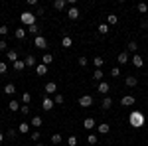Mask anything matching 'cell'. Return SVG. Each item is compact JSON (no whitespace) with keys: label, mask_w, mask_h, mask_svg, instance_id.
<instances>
[{"label":"cell","mask_w":148,"mask_h":146,"mask_svg":"<svg viewBox=\"0 0 148 146\" xmlns=\"http://www.w3.org/2000/svg\"><path fill=\"white\" fill-rule=\"evenodd\" d=\"M128 121H130V124L134 126V128H140V126H144V123H146V119H144V114L142 112L134 111L130 117H128Z\"/></svg>","instance_id":"cell-1"},{"label":"cell","mask_w":148,"mask_h":146,"mask_svg":"<svg viewBox=\"0 0 148 146\" xmlns=\"http://www.w3.org/2000/svg\"><path fill=\"white\" fill-rule=\"evenodd\" d=\"M22 24H24V26H28V28L34 26V24H36V16L32 14V12H24V14H22Z\"/></svg>","instance_id":"cell-2"},{"label":"cell","mask_w":148,"mask_h":146,"mask_svg":"<svg viewBox=\"0 0 148 146\" xmlns=\"http://www.w3.org/2000/svg\"><path fill=\"white\" fill-rule=\"evenodd\" d=\"M34 45L38 47V49H46L47 47V40L44 38V36H36L34 38Z\"/></svg>","instance_id":"cell-3"},{"label":"cell","mask_w":148,"mask_h":146,"mask_svg":"<svg viewBox=\"0 0 148 146\" xmlns=\"http://www.w3.org/2000/svg\"><path fill=\"white\" fill-rule=\"evenodd\" d=\"M91 105H93V97L91 95H81L79 97V107L87 109V107H91Z\"/></svg>","instance_id":"cell-4"},{"label":"cell","mask_w":148,"mask_h":146,"mask_svg":"<svg viewBox=\"0 0 148 146\" xmlns=\"http://www.w3.org/2000/svg\"><path fill=\"white\" fill-rule=\"evenodd\" d=\"M134 103H136L134 95H125V97L121 99V105H123V107H132Z\"/></svg>","instance_id":"cell-5"},{"label":"cell","mask_w":148,"mask_h":146,"mask_svg":"<svg viewBox=\"0 0 148 146\" xmlns=\"http://www.w3.org/2000/svg\"><path fill=\"white\" fill-rule=\"evenodd\" d=\"M97 91H99V93H101V95H107V93H109V91H111V85H109V83H107V81H101V83H99V85H97Z\"/></svg>","instance_id":"cell-6"},{"label":"cell","mask_w":148,"mask_h":146,"mask_svg":"<svg viewBox=\"0 0 148 146\" xmlns=\"http://www.w3.org/2000/svg\"><path fill=\"white\" fill-rule=\"evenodd\" d=\"M6 59L12 61V63H16V61H18V51H16V49H8V51H6Z\"/></svg>","instance_id":"cell-7"},{"label":"cell","mask_w":148,"mask_h":146,"mask_svg":"<svg viewBox=\"0 0 148 146\" xmlns=\"http://www.w3.org/2000/svg\"><path fill=\"white\" fill-rule=\"evenodd\" d=\"M42 107H44V111H51V109H53V99L46 97V99L42 101Z\"/></svg>","instance_id":"cell-8"},{"label":"cell","mask_w":148,"mask_h":146,"mask_svg":"<svg viewBox=\"0 0 148 146\" xmlns=\"http://www.w3.org/2000/svg\"><path fill=\"white\" fill-rule=\"evenodd\" d=\"M56 91H57V83L56 81H47L46 83V93L51 95V93H56Z\"/></svg>","instance_id":"cell-9"},{"label":"cell","mask_w":148,"mask_h":146,"mask_svg":"<svg viewBox=\"0 0 148 146\" xmlns=\"http://www.w3.org/2000/svg\"><path fill=\"white\" fill-rule=\"evenodd\" d=\"M36 73H38L40 77H44V75L47 73V65H44V63H38V65H36Z\"/></svg>","instance_id":"cell-10"},{"label":"cell","mask_w":148,"mask_h":146,"mask_svg":"<svg viewBox=\"0 0 148 146\" xmlns=\"http://www.w3.org/2000/svg\"><path fill=\"white\" fill-rule=\"evenodd\" d=\"M24 61H26V67H34V69H36V65H38V63H36V57L32 56V53H30V56L26 57Z\"/></svg>","instance_id":"cell-11"},{"label":"cell","mask_w":148,"mask_h":146,"mask_svg":"<svg viewBox=\"0 0 148 146\" xmlns=\"http://www.w3.org/2000/svg\"><path fill=\"white\" fill-rule=\"evenodd\" d=\"M83 126H85V130H91L93 126H95V119H91V117H87V119L83 121Z\"/></svg>","instance_id":"cell-12"},{"label":"cell","mask_w":148,"mask_h":146,"mask_svg":"<svg viewBox=\"0 0 148 146\" xmlns=\"http://www.w3.org/2000/svg\"><path fill=\"white\" fill-rule=\"evenodd\" d=\"M116 61H119V63H128V51H121V53L116 56Z\"/></svg>","instance_id":"cell-13"},{"label":"cell","mask_w":148,"mask_h":146,"mask_svg":"<svg viewBox=\"0 0 148 146\" xmlns=\"http://www.w3.org/2000/svg\"><path fill=\"white\" fill-rule=\"evenodd\" d=\"M4 93H6V95H14V93H16V85H14V83H6V85H4Z\"/></svg>","instance_id":"cell-14"},{"label":"cell","mask_w":148,"mask_h":146,"mask_svg":"<svg viewBox=\"0 0 148 146\" xmlns=\"http://www.w3.org/2000/svg\"><path fill=\"white\" fill-rule=\"evenodd\" d=\"M101 107L105 109V111H109V109L113 107V99H111V97H105V99H103V103H101Z\"/></svg>","instance_id":"cell-15"},{"label":"cell","mask_w":148,"mask_h":146,"mask_svg":"<svg viewBox=\"0 0 148 146\" xmlns=\"http://www.w3.org/2000/svg\"><path fill=\"white\" fill-rule=\"evenodd\" d=\"M97 130H99V134H107V132L111 130V126H109L107 123H101L99 126H97Z\"/></svg>","instance_id":"cell-16"},{"label":"cell","mask_w":148,"mask_h":146,"mask_svg":"<svg viewBox=\"0 0 148 146\" xmlns=\"http://www.w3.org/2000/svg\"><path fill=\"white\" fill-rule=\"evenodd\" d=\"M12 67L16 69V71H24V69H26V61H22V59H18L16 63H12Z\"/></svg>","instance_id":"cell-17"},{"label":"cell","mask_w":148,"mask_h":146,"mask_svg":"<svg viewBox=\"0 0 148 146\" xmlns=\"http://www.w3.org/2000/svg\"><path fill=\"white\" fill-rule=\"evenodd\" d=\"M65 6H67V0H56V2H53V8H56V10H63Z\"/></svg>","instance_id":"cell-18"},{"label":"cell","mask_w":148,"mask_h":146,"mask_svg":"<svg viewBox=\"0 0 148 146\" xmlns=\"http://www.w3.org/2000/svg\"><path fill=\"white\" fill-rule=\"evenodd\" d=\"M26 34H28V32L24 30V26H20V28H18V30L14 32V36H16L18 40H24V38H26Z\"/></svg>","instance_id":"cell-19"},{"label":"cell","mask_w":148,"mask_h":146,"mask_svg":"<svg viewBox=\"0 0 148 146\" xmlns=\"http://www.w3.org/2000/svg\"><path fill=\"white\" fill-rule=\"evenodd\" d=\"M67 16H69V20H77V18H79V10H77V8H69Z\"/></svg>","instance_id":"cell-20"},{"label":"cell","mask_w":148,"mask_h":146,"mask_svg":"<svg viewBox=\"0 0 148 146\" xmlns=\"http://www.w3.org/2000/svg\"><path fill=\"white\" fill-rule=\"evenodd\" d=\"M125 83H126V87H134V85L138 83V79H136V77H132V75H128V77L125 79Z\"/></svg>","instance_id":"cell-21"},{"label":"cell","mask_w":148,"mask_h":146,"mask_svg":"<svg viewBox=\"0 0 148 146\" xmlns=\"http://www.w3.org/2000/svg\"><path fill=\"white\" fill-rule=\"evenodd\" d=\"M132 65H134V67H142V65H144L142 57L140 56H132Z\"/></svg>","instance_id":"cell-22"},{"label":"cell","mask_w":148,"mask_h":146,"mask_svg":"<svg viewBox=\"0 0 148 146\" xmlns=\"http://www.w3.org/2000/svg\"><path fill=\"white\" fill-rule=\"evenodd\" d=\"M61 45H63V47H71V45H73V40H71L69 36H63V38H61Z\"/></svg>","instance_id":"cell-23"},{"label":"cell","mask_w":148,"mask_h":146,"mask_svg":"<svg viewBox=\"0 0 148 146\" xmlns=\"http://www.w3.org/2000/svg\"><path fill=\"white\" fill-rule=\"evenodd\" d=\"M103 63H105V59H103V57H99V56L93 59V65H95L97 69H101V67H103Z\"/></svg>","instance_id":"cell-24"},{"label":"cell","mask_w":148,"mask_h":146,"mask_svg":"<svg viewBox=\"0 0 148 146\" xmlns=\"http://www.w3.org/2000/svg\"><path fill=\"white\" fill-rule=\"evenodd\" d=\"M136 10L140 12V14H146V12H148V4H146V2H140V4L136 6Z\"/></svg>","instance_id":"cell-25"},{"label":"cell","mask_w":148,"mask_h":146,"mask_svg":"<svg viewBox=\"0 0 148 146\" xmlns=\"http://www.w3.org/2000/svg\"><path fill=\"white\" fill-rule=\"evenodd\" d=\"M116 22H119V18H116L114 14H109V16H107V24H109V26H114Z\"/></svg>","instance_id":"cell-26"},{"label":"cell","mask_w":148,"mask_h":146,"mask_svg":"<svg viewBox=\"0 0 148 146\" xmlns=\"http://www.w3.org/2000/svg\"><path fill=\"white\" fill-rule=\"evenodd\" d=\"M136 49H138V44H136V42H128V45H126V51H132V53H134Z\"/></svg>","instance_id":"cell-27"},{"label":"cell","mask_w":148,"mask_h":146,"mask_svg":"<svg viewBox=\"0 0 148 146\" xmlns=\"http://www.w3.org/2000/svg\"><path fill=\"white\" fill-rule=\"evenodd\" d=\"M8 109H10V111H20V103L18 101H10L8 103Z\"/></svg>","instance_id":"cell-28"},{"label":"cell","mask_w":148,"mask_h":146,"mask_svg":"<svg viewBox=\"0 0 148 146\" xmlns=\"http://www.w3.org/2000/svg\"><path fill=\"white\" fill-rule=\"evenodd\" d=\"M18 130H20L22 134H26V132L30 130V124H28V123H20V126H18Z\"/></svg>","instance_id":"cell-29"},{"label":"cell","mask_w":148,"mask_h":146,"mask_svg":"<svg viewBox=\"0 0 148 146\" xmlns=\"http://www.w3.org/2000/svg\"><path fill=\"white\" fill-rule=\"evenodd\" d=\"M51 61H53V56H51V53H46L44 59H42V63H44V65H49Z\"/></svg>","instance_id":"cell-30"},{"label":"cell","mask_w":148,"mask_h":146,"mask_svg":"<svg viewBox=\"0 0 148 146\" xmlns=\"http://www.w3.org/2000/svg\"><path fill=\"white\" fill-rule=\"evenodd\" d=\"M30 138H32L34 142H40V138H42V134H40V130H34V132L30 134Z\"/></svg>","instance_id":"cell-31"},{"label":"cell","mask_w":148,"mask_h":146,"mask_svg":"<svg viewBox=\"0 0 148 146\" xmlns=\"http://www.w3.org/2000/svg\"><path fill=\"white\" fill-rule=\"evenodd\" d=\"M93 79H97V81L101 83V79H103V71H101V69H95V73H93Z\"/></svg>","instance_id":"cell-32"},{"label":"cell","mask_w":148,"mask_h":146,"mask_svg":"<svg viewBox=\"0 0 148 146\" xmlns=\"http://www.w3.org/2000/svg\"><path fill=\"white\" fill-rule=\"evenodd\" d=\"M77 63H79L81 67H87V65H89V59H87V57L83 56V57H79V61H77Z\"/></svg>","instance_id":"cell-33"},{"label":"cell","mask_w":148,"mask_h":146,"mask_svg":"<svg viewBox=\"0 0 148 146\" xmlns=\"http://www.w3.org/2000/svg\"><path fill=\"white\" fill-rule=\"evenodd\" d=\"M22 101H24V105H28V103L32 101V95L30 93H22Z\"/></svg>","instance_id":"cell-34"},{"label":"cell","mask_w":148,"mask_h":146,"mask_svg":"<svg viewBox=\"0 0 148 146\" xmlns=\"http://www.w3.org/2000/svg\"><path fill=\"white\" fill-rule=\"evenodd\" d=\"M63 101H65L63 95H56V97H53V103H56V105H63Z\"/></svg>","instance_id":"cell-35"},{"label":"cell","mask_w":148,"mask_h":146,"mask_svg":"<svg viewBox=\"0 0 148 146\" xmlns=\"http://www.w3.org/2000/svg\"><path fill=\"white\" fill-rule=\"evenodd\" d=\"M99 32L101 34H107L109 32V24H99Z\"/></svg>","instance_id":"cell-36"},{"label":"cell","mask_w":148,"mask_h":146,"mask_svg":"<svg viewBox=\"0 0 148 146\" xmlns=\"http://www.w3.org/2000/svg\"><path fill=\"white\" fill-rule=\"evenodd\" d=\"M32 126H42V119L40 117H34L32 119Z\"/></svg>","instance_id":"cell-37"},{"label":"cell","mask_w":148,"mask_h":146,"mask_svg":"<svg viewBox=\"0 0 148 146\" xmlns=\"http://www.w3.org/2000/svg\"><path fill=\"white\" fill-rule=\"evenodd\" d=\"M87 142H89L91 146H95V144H97V134H91L89 138H87Z\"/></svg>","instance_id":"cell-38"},{"label":"cell","mask_w":148,"mask_h":146,"mask_svg":"<svg viewBox=\"0 0 148 146\" xmlns=\"http://www.w3.org/2000/svg\"><path fill=\"white\" fill-rule=\"evenodd\" d=\"M6 69H8L6 61H0V75H4V73H6Z\"/></svg>","instance_id":"cell-39"},{"label":"cell","mask_w":148,"mask_h":146,"mask_svg":"<svg viewBox=\"0 0 148 146\" xmlns=\"http://www.w3.org/2000/svg\"><path fill=\"white\" fill-rule=\"evenodd\" d=\"M51 142H53V144H59V142H61V134H53L51 136Z\"/></svg>","instance_id":"cell-40"},{"label":"cell","mask_w":148,"mask_h":146,"mask_svg":"<svg viewBox=\"0 0 148 146\" xmlns=\"http://www.w3.org/2000/svg\"><path fill=\"white\" fill-rule=\"evenodd\" d=\"M67 142H69L67 146H75V144H77V136H69V140H67Z\"/></svg>","instance_id":"cell-41"},{"label":"cell","mask_w":148,"mask_h":146,"mask_svg":"<svg viewBox=\"0 0 148 146\" xmlns=\"http://www.w3.org/2000/svg\"><path fill=\"white\" fill-rule=\"evenodd\" d=\"M111 75H113V77H119V75H121V69H119V67H113V69H111Z\"/></svg>","instance_id":"cell-42"},{"label":"cell","mask_w":148,"mask_h":146,"mask_svg":"<svg viewBox=\"0 0 148 146\" xmlns=\"http://www.w3.org/2000/svg\"><path fill=\"white\" fill-rule=\"evenodd\" d=\"M28 30H30V34H34V36H40V34H38V26H36V24H34V26H30Z\"/></svg>","instance_id":"cell-43"},{"label":"cell","mask_w":148,"mask_h":146,"mask_svg":"<svg viewBox=\"0 0 148 146\" xmlns=\"http://www.w3.org/2000/svg\"><path fill=\"white\" fill-rule=\"evenodd\" d=\"M20 111H22V114H30V107H28V105H22Z\"/></svg>","instance_id":"cell-44"},{"label":"cell","mask_w":148,"mask_h":146,"mask_svg":"<svg viewBox=\"0 0 148 146\" xmlns=\"http://www.w3.org/2000/svg\"><path fill=\"white\" fill-rule=\"evenodd\" d=\"M6 47H8L6 40H0V51H6Z\"/></svg>","instance_id":"cell-45"},{"label":"cell","mask_w":148,"mask_h":146,"mask_svg":"<svg viewBox=\"0 0 148 146\" xmlns=\"http://www.w3.org/2000/svg\"><path fill=\"white\" fill-rule=\"evenodd\" d=\"M6 136H8V138H14V136H16V130H14V128L6 130Z\"/></svg>","instance_id":"cell-46"},{"label":"cell","mask_w":148,"mask_h":146,"mask_svg":"<svg viewBox=\"0 0 148 146\" xmlns=\"http://www.w3.org/2000/svg\"><path fill=\"white\" fill-rule=\"evenodd\" d=\"M8 34V26H0V36H6Z\"/></svg>","instance_id":"cell-47"},{"label":"cell","mask_w":148,"mask_h":146,"mask_svg":"<svg viewBox=\"0 0 148 146\" xmlns=\"http://www.w3.org/2000/svg\"><path fill=\"white\" fill-rule=\"evenodd\" d=\"M2 140H4V134H2V132H0V142H2Z\"/></svg>","instance_id":"cell-48"},{"label":"cell","mask_w":148,"mask_h":146,"mask_svg":"<svg viewBox=\"0 0 148 146\" xmlns=\"http://www.w3.org/2000/svg\"><path fill=\"white\" fill-rule=\"evenodd\" d=\"M36 146H44V144H42V142H38V144H36Z\"/></svg>","instance_id":"cell-49"},{"label":"cell","mask_w":148,"mask_h":146,"mask_svg":"<svg viewBox=\"0 0 148 146\" xmlns=\"http://www.w3.org/2000/svg\"><path fill=\"white\" fill-rule=\"evenodd\" d=\"M0 128H2V121H0Z\"/></svg>","instance_id":"cell-50"},{"label":"cell","mask_w":148,"mask_h":146,"mask_svg":"<svg viewBox=\"0 0 148 146\" xmlns=\"http://www.w3.org/2000/svg\"><path fill=\"white\" fill-rule=\"evenodd\" d=\"M65 146H67V144H65Z\"/></svg>","instance_id":"cell-51"}]
</instances>
